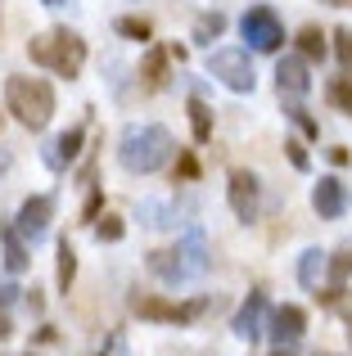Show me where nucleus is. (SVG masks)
I'll use <instances>...</instances> for the list:
<instances>
[{"label": "nucleus", "instance_id": "6e6552de", "mask_svg": "<svg viewBox=\"0 0 352 356\" xmlns=\"http://www.w3.org/2000/svg\"><path fill=\"white\" fill-rule=\"evenodd\" d=\"M348 203H352V194H348V185L339 181V176H321V181L312 185V208H317V217L339 221L348 212Z\"/></svg>", "mask_w": 352, "mask_h": 356}, {"label": "nucleus", "instance_id": "5701e85b", "mask_svg": "<svg viewBox=\"0 0 352 356\" xmlns=\"http://www.w3.org/2000/svg\"><path fill=\"white\" fill-rule=\"evenodd\" d=\"M326 95H330V104L335 108H344V113H352V72H344V77H335L326 86Z\"/></svg>", "mask_w": 352, "mask_h": 356}, {"label": "nucleus", "instance_id": "c756f323", "mask_svg": "<svg viewBox=\"0 0 352 356\" xmlns=\"http://www.w3.org/2000/svg\"><path fill=\"white\" fill-rule=\"evenodd\" d=\"M285 154H289V163H294V167H298V172H307V167H312V158H307V149H303V145H298V140H285Z\"/></svg>", "mask_w": 352, "mask_h": 356}, {"label": "nucleus", "instance_id": "c9c22d12", "mask_svg": "<svg viewBox=\"0 0 352 356\" xmlns=\"http://www.w3.org/2000/svg\"><path fill=\"white\" fill-rule=\"evenodd\" d=\"M271 356H289V352H285V348H280V352H271Z\"/></svg>", "mask_w": 352, "mask_h": 356}, {"label": "nucleus", "instance_id": "a211bd4d", "mask_svg": "<svg viewBox=\"0 0 352 356\" xmlns=\"http://www.w3.org/2000/svg\"><path fill=\"white\" fill-rule=\"evenodd\" d=\"M0 243H5V270H9V275H18V270L32 266V257H27L23 235H18V230H0Z\"/></svg>", "mask_w": 352, "mask_h": 356}, {"label": "nucleus", "instance_id": "6ab92c4d", "mask_svg": "<svg viewBox=\"0 0 352 356\" xmlns=\"http://www.w3.org/2000/svg\"><path fill=\"white\" fill-rule=\"evenodd\" d=\"M168 59H172V50H168V45H154V50L150 54H145V81H150V86H163V81H168V77H163V72H168Z\"/></svg>", "mask_w": 352, "mask_h": 356}, {"label": "nucleus", "instance_id": "f03ea898", "mask_svg": "<svg viewBox=\"0 0 352 356\" xmlns=\"http://www.w3.org/2000/svg\"><path fill=\"white\" fill-rule=\"evenodd\" d=\"M27 54H32V63H41L54 77H68V81L81 77V68H86V41H81L77 32H68V27L32 36V41H27Z\"/></svg>", "mask_w": 352, "mask_h": 356}, {"label": "nucleus", "instance_id": "b1692460", "mask_svg": "<svg viewBox=\"0 0 352 356\" xmlns=\"http://www.w3.org/2000/svg\"><path fill=\"white\" fill-rule=\"evenodd\" d=\"M72 280H77V252H72V243L63 239L59 243V289H63V293L72 289Z\"/></svg>", "mask_w": 352, "mask_h": 356}, {"label": "nucleus", "instance_id": "a878e982", "mask_svg": "<svg viewBox=\"0 0 352 356\" xmlns=\"http://www.w3.org/2000/svg\"><path fill=\"white\" fill-rule=\"evenodd\" d=\"M118 36H127V41H150V23H145V18H131V14H127V18H118Z\"/></svg>", "mask_w": 352, "mask_h": 356}, {"label": "nucleus", "instance_id": "bb28decb", "mask_svg": "<svg viewBox=\"0 0 352 356\" xmlns=\"http://www.w3.org/2000/svg\"><path fill=\"white\" fill-rule=\"evenodd\" d=\"M326 275L335 280V289H344V280L352 275V248H344V252H335L330 257V266H326Z\"/></svg>", "mask_w": 352, "mask_h": 356}, {"label": "nucleus", "instance_id": "aec40b11", "mask_svg": "<svg viewBox=\"0 0 352 356\" xmlns=\"http://www.w3.org/2000/svg\"><path fill=\"white\" fill-rule=\"evenodd\" d=\"M298 54L307 63H321L326 59V32H321V27H303L298 32Z\"/></svg>", "mask_w": 352, "mask_h": 356}, {"label": "nucleus", "instance_id": "20e7f679", "mask_svg": "<svg viewBox=\"0 0 352 356\" xmlns=\"http://www.w3.org/2000/svg\"><path fill=\"white\" fill-rule=\"evenodd\" d=\"M208 72H212V77H221L235 95H248V90L257 86V72H253V63H248V50H235V45L212 50L208 54Z\"/></svg>", "mask_w": 352, "mask_h": 356}, {"label": "nucleus", "instance_id": "4468645a", "mask_svg": "<svg viewBox=\"0 0 352 356\" xmlns=\"http://www.w3.org/2000/svg\"><path fill=\"white\" fill-rule=\"evenodd\" d=\"M81 145H86V131H81V127H72V131H63V136H59V140H54V145H50V149H45V163H50V167H54V172H59V167H68V163H72V158H77V154H81Z\"/></svg>", "mask_w": 352, "mask_h": 356}, {"label": "nucleus", "instance_id": "39448f33", "mask_svg": "<svg viewBox=\"0 0 352 356\" xmlns=\"http://www.w3.org/2000/svg\"><path fill=\"white\" fill-rule=\"evenodd\" d=\"M239 32H244V41L253 45L257 54H275L285 45V27H280V18H275L271 5H253L239 18Z\"/></svg>", "mask_w": 352, "mask_h": 356}, {"label": "nucleus", "instance_id": "412c9836", "mask_svg": "<svg viewBox=\"0 0 352 356\" xmlns=\"http://www.w3.org/2000/svg\"><path fill=\"white\" fill-rule=\"evenodd\" d=\"M190 127H194V140H212V108L203 99H190Z\"/></svg>", "mask_w": 352, "mask_h": 356}, {"label": "nucleus", "instance_id": "4be33fe9", "mask_svg": "<svg viewBox=\"0 0 352 356\" xmlns=\"http://www.w3.org/2000/svg\"><path fill=\"white\" fill-rule=\"evenodd\" d=\"M221 32H226V18H221V14H203L199 23H194V41H199V45H212Z\"/></svg>", "mask_w": 352, "mask_h": 356}, {"label": "nucleus", "instance_id": "7ed1b4c3", "mask_svg": "<svg viewBox=\"0 0 352 356\" xmlns=\"http://www.w3.org/2000/svg\"><path fill=\"white\" fill-rule=\"evenodd\" d=\"M5 104L27 131H41L54 118V90L45 77H9L5 81Z\"/></svg>", "mask_w": 352, "mask_h": 356}, {"label": "nucleus", "instance_id": "393cba45", "mask_svg": "<svg viewBox=\"0 0 352 356\" xmlns=\"http://www.w3.org/2000/svg\"><path fill=\"white\" fill-rule=\"evenodd\" d=\"M122 235H127L122 217H113V212H109V217H95V239H99V243H118Z\"/></svg>", "mask_w": 352, "mask_h": 356}, {"label": "nucleus", "instance_id": "423d86ee", "mask_svg": "<svg viewBox=\"0 0 352 356\" xmlns=\"http://www.w3.org/2000/svg\"><path fill=\"white\" fill-rule=\"evenodd\" d=\"M131 312H136V316H145V321L190 325V321H199V316L208 312V302H203V298H194V302H163V298H131Z\"/></svg>", "mask_w": 352, "mask_h": 356}, {"label": "nucleus", "instance_id": "9d476101", "mask_svg": "<svg viewBox=\"0 0 352 356\" xmlns=\"http://www.w3.org/2000/svg\"><path fill=\"white\" fill-rule=\"evenodd\" d=\"M275 86H280V95H289V99H303V95L312 90L307 59H303V54H285V59L275 63Z\"/></svg>", "mask_w": 352, "mask_h": 356}, {"label": "nucleus", "instance_id": "f3484780", "mask_svg": "<svg viewBox=\"0 0 352 356\" xmlns=\"http://www.w3.org/2000/svg\"><path fill=\"white\" fill-rule=\"evenodd\" d=\"M141 221L150 230H172L176 226V212H172V203H163V199H141Z\"/></svg>", "mask_w": 352, "mask_h": 356}, {"label": "nucleus", "instance_id": "f257e3e1", "mask_svg": "<svg viewBox=\"0 0 352 356\" xmlns=\"http://www.w3.org/2000/svg\"><path fill=\"white\" fill-rule=\"evenodd\" d=\"M176 145H172V131L159 127V122H141V127H127L122 140H118V163L136 176H154L172 163Z\"/></svg>", "mask_w": 352, "mask_h": 356}, {"label": "nucleus", "instance_id": "72a5a7b5", "mask_svg": "<svg viewBox=\"0 0 352 356\" xmlns=\"http://www.w3.org/2000/svg\"><path fill=\"white\" fill-rule=\"evenodd\" d=\"M14 334V325H9V316H5V307H0V339H9Z\"/></svg>", "mask_w": 352, "mask_h": 356}, {"label": "nucleus", "instance_id": "1a4fd4ad", "mask_svg": "<svg viewBox=\"0 0 352 356\" xmlns=\"http://www.w3.org/2000/svg\"><path fill=\"white\" fill-rule=\"evenodd\" d=\"M257 194H262V185H257L253 172H230V212H235L239 221H257Z\"/></svg>", "mask_w": 352, "mask_h": 356}, {"label": "nucleus", "instance_id": "c85d7f7f", "mask_svg": "<svg viewBox=\"0 0 352 356\" xmlns=\"http://www.w3.org/2000/svg\"><path fill=\"white\" fill-rule=\"evenodd\" d=\"M335 54H339V63H344V72H352V32L348 27L335 32Z\"/></svg>", "mask_w": 352, "mask_h": 356}, {"label": "nucleus", "instance_id": "2eb2a0df", "mask_svg": "<svg viewBox=\"0 0 352 356\" xmlns=\"http://www.w3.org/2000/svg\"><path fill=\"white\" fill-rule=\"evenodd\" d=\"M181 261H185V270H190V280H199L203 270H208V243H203V230H185V239H181Z\"/></svg>", "mask_w": 352, "mask_h": 356}, {"label": "nucleus", "instance_id": "9b49d317", "mask_svg": "<svg viewBox=\"0 0 352 356\" xmlns=\"http://www.w3.org/2000/svg\"><path fill=\"white\" fill-rule=\"evenodd\" d=\"M303 334H307V312H303V307L285 302V307H275V312H271V339H275V348H289V343H298Z\"/></svg>", "mask_w": 352, "mask_h": 356}, {"label": "nucleus", "instance_id": "0eeeda50", "mask_svg": "<svg viewBox=\"0 0 352 356\" xmlns=\"http://www.w3.org/2000/svg\"><path fill=\"white\" fill-rule=\"evenodd\" d=\"M50 221H54V199L50 194H32V199L18 208V217H14V230L23 239H45V230H50Z\"/></svg>", "mask_w": 352, "mask_h": 356}, {"label": "nucleus", "instance_id": "dca6fc26", "mask_svg": "<svg viewBox=\"0 0 352 356\" xmlns=\"http://www.w3.org/2000/svg\"><path fill=\"white\" fill-rule=\"evenodd\" d=\"M326 266H330V257L321 248H307L298 257V284L303 289H321V275H326Z\"/></svg>", "mask_w": 352, "mask_h": 356}, {"label": "nucleus", "instance_id": "ddd939ff", "mask_svg": "<svg viewBox=\"0 0 352 356\" xmlns=\"http://www.w3.org/2000/svg\"><path fill=\"white\" fill-rule=\"evenodd\" d=\"M150 275H159L163 284H185L190 280V270H185V261H181V252L176 248H159V252H150Z\"/></svg>", "mask_w": 352, "mask_h": 356}, {"label": "nucleus", "instance_id": "f8f14e48", "mask_svg": "<svg viewBox=\"0 0 352 356\" xmlns=\"http://www.w3.org/2000/svg\"><path fill=\"white\" fill-rule=\"evenodd\" d=\"M262 325H266V293H248L244 307L235 312V325H230V330H235L244 343H257L262 339Z\"/></svg>", "mask_w": 352, "mask_h": 356}, {"label": "nucleus", "instance_id": "e433bc0d", "mask_svg": "<svg viewBox=\"0 0 352 356\" xmlns=\"http://www.w3.org/2000/svg\"><path fill=\"white\" fill-rule=\"evenodd\" d=\"M45 5H63V0H45Z\"/></svg>", "mask_w": 352, "mask_h": 356}, {"label": "nucleus", "instance_id": "7c9ffc66", "mask_svg": "<svg viewBox=\"0 0 352 356\" xmlns=\"http://www.w3.org/2000/svg\"><path fill=\"white\" fill-rule=\"evenodd\" d=\"M176 172H181V181H194V176H199V163H194L190 154H181V163H176Z\"/></svg>", "mask_w": 352, "mask_h": 356}, {"label": "nucleus", "instance_id": "f704fd0d", "mask_svg": "<svg viewBox=\"0 0 352 356\" xmlns=\"http://www.w3.org/2000/svg\"><path fill=\"white\" fill-rule=\"evenodd\" d=\"M9 172V154H5V149H0V176H5Z\"/></svg>", "mask_w": 352, "mask_h": 356}, {"label": "nucleus", "instance_id": "4c0bfd02", "mask_svg": "<svg viewBox=\"0 0 352 356\" xmlns=\"http://www.w3.org/2000/svg\"><path fill=\"white\" fill-rule=\"evenodd\" d=\"M348 339H352V321H348Z\"/></svg>", "mask_w": 352, "mask_h": 356}, {"label": "nucleus", "instance_id": "473e14b6", "mask_svg": "<svg viewBox=\"0 0 352 356\" xmlns=\"http://www.w3.org/2000/svg\"><path fill=\"white\" fill-rule=\"evenodd\" d=\"M99 217V194H90V199H86V221H95Z\"/></svg>", "mask_w": 352, "mask_h": 356}, {"label": "nucleus", "instance_id": "cd10ccee", "mask_svg": "<svg viewBox=\"0 0 352 356\" xmlns=\"http://www.w3.org/2000/svg\"><path fill=\"white\" fill-rule=\"evenodd\" d=\"M285 113L294 118V127H298L303 136H321V127H317V122H312V113H307V108H303V104H285Z\"/></svg>", "mask_w": 352, "mask_h": 356}, {"label": "nucleus", "instance_id": "2f4dec72", "mask_svg": "<svg viewBox=\"0 0 352 356\" xmlns=\"http://www.w3.org/2000/svg\"><path fill=\"white\" fill-rule=\"evenodd\" d=\"M18 293H23V289H18V284H9V280H5V284H0V307H9Z\"/></svg>", "mask_w": 352, "mask_h": 356}]
</instances>
